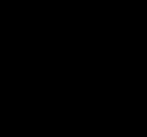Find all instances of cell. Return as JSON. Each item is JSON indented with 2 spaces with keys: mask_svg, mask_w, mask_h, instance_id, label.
<instances>
[]
</instances>
